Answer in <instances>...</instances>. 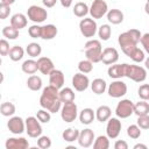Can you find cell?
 <instances>
[{
    "label": "cell",
    "mask_w": 149,
    "mask_h": 149,
    "mask_svg": "<svg viewBox=\"0 0 149 149\" xmlns=\"http://www.w3.org/2000/svg\"><path fill=\"white\" fill-rule=\"evenodd\" d=\"M62 100L59 98V90L52 85H48L43 88L40 97V106L48 109L50 113H57L62 108Z\"/></svg>",
    "instance_id": "6da1fadb"
},
{
    "label": "cell",
    "mask_w": 149,
    "mask_h": 149,
    "mask_svg": "<svg viewBox=\"0 0 149 149\" xmlns=\"http://www.w3.org/2000/svg\"><path fill=\"white\" fill-rule=\"evenodd\" d=\"M141 31L139 29H129L125 33H121L118 37V43L119 45L121 47V50L125 49V48H128V47H134V45H137V43L140 42L141 40Z\"/></svg>",
    "instance_id": "7a4b0ae2"
},
{
    "label": "cell",
    "mask_w": 149,
    "mask_h": 149,
    "mask_svg": "<svg viewBox=\"0 0 149 149\" xmlns=\"http://www.w3.org/2000/svg\"><path fill=\"white\" fill-rule=\"evenodd\" d=\"M102 47L99 40H88L85 43V56L86 59L91 61L93 64L101 62Z\"/></svg>",
    "instance_id": "3957f363"
},
{
    "label": "cell",
    "mask_w": 149,
    "mask_h": 149,
    "mask_svg": "<svg viewBox=\"0 0 149 149\" xmlns=\"http://www.w3.org/2000/svg\"><path fill=\"white\" fill-rule=\"evenodd\" d=\"M126 77L135 83H142L147 78V69L135 64H127Z\"/></svg>",
    "instance_id": "277c9868"
},
{
    "label": "cell",
    "mask_w": 149,
    "mask_h": 149,
    "mask_svg": "<svg viewBox=\"0 0 149 149\" xmlns=\"http://www.w3.org/2000/svg\"><path fill=\"white\" fill-rule=\"evenodd\" d=\"M79 30L84 37L91 38L98 33V26L94 19L92 17H84L79 22Z\"/></svg>",
    "instance_id": "5b68a950"
},
{
    "label": "cell",
    "mask_w": 149,
    "mask_h": 149,
    "mask_svg": "<svg viewBox=\"0 0 149 149\" xmlns=\"http://www.w3.org/2000/svg\"><path fill=\"white\" fill-rule=\"evenodd\" d=\"M115 114L119 119H127L134 114V102L130 99H122L115 107Z\"/></svg>",
    "instance_id": "8992f818"
},
{
    "label": "cell",
    "mask_w": 149,
    "mask_h": 149,
    "mask_svg": "<svg viewBox=\"0 0 149 149\" xmlns=\"http://www.w3.org/2000/svg\"><path fill=\"white\" fill-rule=\"evenodd\" d=\"M26 132L29 137L37 139L42 135V126L36 116H28L26 120Z\"/></svg>",
    "instance_id": "52a82bcc"
},
{
    "label": "cell",
    "mask_w": 149,
    "mask_h": 149,
    "mask_svg": "<svg viewBox=\"0 0 149 149\" xmlns=\"http://www.w3.org/2000/svg\"><path fill=\"white\" fill-rule=\"evenodd\" d=\"M78 116V107L77 105L71 102H64L61 108V118L65 122H73Z\"/></svg>",
    "instance_id": "ba28073f"
},
{
    "label": "cell",
    "mask_w": 149,
    "mask_h": 149,
    "mask_svg": "<svg viewBox=\"0 0 149 149\" xmlns=\"http://www.w3.org/2000/svg\"><path fill=\"white\" fill-rule=\"evenodd\" d=\"M27 16L30 21H33L35 23H41V22L45 21V19L48 17V12L43 7L33 5L27 9Z\"/></svg>",
    "instance_id": "9c48e42d"
},
{
    "label": "cell",
    "mask_w": 149,
    "mask_h": 149,
    "mask_svg": "<svg viewBox=\"0 0 149 149\" xmlns=\"http://www.w3.org/2000/svg\"><path fill=\"white\" fill-rule=\"evenodd\" d=\"M107 93L112 98H121L127 93V84L121 79H115L108 85Z\"/></svg>",
    "instance_id": "30bf717a"
},
{
    "label": "cell",
    "mask_w": 149,
    "mask_h": 149,
    "mask_svg": "<svg viewBox=\"0 0 149 149\" xmlns=\"http://www.w3.org/2000/svg\"><path fill=\"white\" fill-rule=\"evenodd\" d=\"M108 12V5L105 0H93L90 7V14L92 19H101Z\"/></svg>",
    "instance_id": "8fae6325"
},
{
    "label": "cell",
    "mask_w": 149,
    "mask_h": 149,
    "mask_svg": "<svg viewBox=\"0 0 149 149\" xmlns=\"http://www.w3.org/2000/svg\"><path fill=\"white\" fill-rule=\"evenodd\" d=\"M7 127L12 134L20 135L26 132V121L20 116H10L7 122Z\"/></svg>",
    "instance_id": "7c38bea8"
},
{
    "label": "cell",
    "mask_w": 149,
    "mask_h": 149,
    "mask_svg": "<svg viewBox=\"0 0 149 149\" xmlns=\"http://www.w3.org/2000/svg\"><path fill=\"white\" fill-rule=\"evenodd\" d=\"M121 121L119 118H109L106 125V134L109 139H116L121 133Z\"/></svg>",
    "instance_id": "4fadbf2b"
},
{
    "label": "cell",
    "mask_w": 149,
    "mask_h": 149,
    "mask_svg": "<svg viewBox=\"0 0 149 149\" xmlns=\"http://www.w3.org/2000/svg\"><path fill=\"white\" fill-rule=\"evenodd\" d=\"M90 85H91L90 79L85 73L78 72V73H74V76L72 77V86L78 92H83V91L87 90V87Z\"/></svg>",
    "instance_id": "5bb4252c"
},
{
    "label": "cell",
    "mask_w": 149,
    "mask_h": 149,
    "mask_svg": "<svg viewBox=\"0 0 149 149\" xmlns=\"http://www.w3.org/2000/svg\"><path fill=\"white\" fill-rule=\"evenodd\" d=\"M94 140H95L94 132L91 128H85V129L80 130L79 137H78V143H79L80 147H83V148H90L93 144Z\"/></svg>",
    "instance_id": "9a60e30c"
},
{
    "label": "cell",
    "mask_w": 149,
    "mask_h": 149,
    "mask_svg": "<svg viewBox=\"0 0 149 149\" xmlns=\"http://www.w3.org/2000/svg\"><path fill=\"white\" fill-rule=\"evenodd\" d=\"M119 59V52L115 48H112V47H108V48H105L102 50V54H101V62L106 65H112V64H115Z\"/></svg>",
    "instance_id": "2e32d148"
},
{
    "label": "cell",
    "mask_w": 149,
    "mask_h": 149,
    "mask_svg": "<svg viewBox=\"0 0 149 149\" xmlns=\"http://www.w3.org/2000/svg\"><path fill=\"white\" fill-rule=\"evenodd\" d=\"M126 68H127V63L123 64H112L109 65L108 70H107V74L109 78L113 79H121L122 77H126Z\"/></svg>",
    "instance_id": "e0dca14e"
},
{
    "label": "cell",
    "mask_w": 149,
    "mask_h": 149,
    "mask_svg": "<svg viewBox=\"0 0 149 149\" xmlns=\"http://www.w3.org/2000/svg\"><path fill=\"white\" fill-rule=\"evenodd\" d=\"M6 149H27L29 148V142L24 137H9L5 143Z\"/></svg>",
    "instance_id": "ac0fdd59"
},
{
    "label": "cell",
    "mask_w": 149,
    "mask_h": 149,
    "mask_svg": "<svg viewBox=\"0 0 149 149\" xmlns=\"http://www.w3.org/2000/svg\"><path fill=\"white\" fill-rule=\"evenodd\" d=\"M64 81H65V78H64L63 71L55 69V70H52L50 72V74H49V84L50 85H52V86L57 87L58 90H61L63 87V85H64Z\"/></svg>",
    "instance_id": "d6986e66"
},
{
    "label": "cell",
    "mask_w": 149,
    "mask_h": 149,
    "mask_svg": "<svg viewBox=\"0 0 149 149\" xmlns=\"http://www.w3.org/2000/svg\"><path fill=\"white\" fill-rule=\"evenodd\" d=\"M37 64H38V71L42 74H50V72L52 70H55V65L54 62L49 58V57H38L37 59Z\"/></svg>",
    "instance_id": "ffe728a7"
},
{
    "label": "cell",
    "mask_w": 149,
    "mask_h": 149,
    "mask_svg": "<svg viewBox=\"0 0 149 149\" xmlns=\"http://www.w3.org/2000/svg\"><path fill=\"white\" fill-rule=\"evenodd\" d=\"M28 16L22 14V13H16L14 15H12L10 17V26H13L14 28L16 29H22V28H26L27 27V23H28Z\"/></svg>",
    "instance_id": "44dd1931"
},
{
    "label": "cell",
    "mask_w": 149,
    "mask_h": 149,
    "mask_svg": "<svg viewBox=\"0 0 149 149\" xmlns=\"http://www.w3.org/2000/svg\"><path fill=\"white\" fill-rule=\"evenodd\" d=\"M78 116H79V121L83 125H91L93 122V120L95 119V111H93L90 107L83 108Z\"/></svg>",
    "instance_id": "7402d4cb"
},
{
    "label": "cell",
    "mask_w": 149,
    "mask_h": 149,
    "mask_svg": "<svg viewBox=\"0 0 149 149\" xmlns=\"http://www.w3.org/2000/svg\"><path fill=\"white\" fill-rule=\"evenodd\" d=\"M106 16H107L108 22L112 23V24H120L123 21V13L118 8L108 9Z\"/></svg>",
    "instance_id": "603a6c76"
},
{
    "label": "cell",
    "mask_w": 149,
    "mask_h": 149,
    "mask_svg": "<svg viewBox=\"0 0 149 149\" xmlns=\"http://www.w3.org/2000/svg\"><path fill=\"white\" fill-rule=\"evenodd\" d=\"M111 115H112V109L106 105L99 106L95 111V119L99 122H106L111 118Z\"/></svg>",
    "instance_id": "cb8c5ba5"
},
{
    "label": "cell",
    "mask_w": 149,
    "mask_h": 149,
    "mask_svg": "<svg viewBox=\"0 0 149 149\" xmlns=\"http://www.w3.org/2000/svg\"><path fill=\"white\" fill-rule=\"evenodd\" d=\"M58 33V29L55 24H45V26H42V35H41V38L43 40H52L54 37H56Z\"/></svg>",
    "instance_id": "d4e9b609"
},
{
    "label": "cell",
    "mask_w": 149,
    "mask_h": 149,
    "mask_svg": "<svg viewBox=\"0 0 149 149\" xmlns=\"http://www.w3.org/2000/svg\"><path fill=\"white\" fill-rule=\"evenodd\" d=\"M91 90H92L93 93H95L98 95L102 94L107 90V84H106V81L102 78H95L91 83Z\"/></svg>",
    "instance_id": "484cf974"
},
{
    "label": "cell",
    "mask_w": 149,
    "mask_h": 149,
    "mask_svg": "<svg viewBox=\"0 0 149 149\" xmlns=\"http://www.w3.org/2000/svg\"><path fill=\"white\" fill-rule=\"evenodd\" d=\"M21 69L24 73L27 74H34L38 71V64H37V61H34V59H27L22 63L21 65Z\"/></svg>",
    "instance_id": "4316f807"
},
{
    "label": "cell",
    "mask_w": 149,
    "mask_h": 149,
    "mask_svg": "<svg viewBox=\"0 0 149 149\" xmlns=\"http://www.w3.org/2000/svg\"><path fill=\"white\" fill-rule=\"evenodd\" d=\"M59 98H61L63 104L64 102H71V101H74L76 94L71 87H63L59 90Z\"/></svg>",
    "instance_id": "83f0119b"
},
{
    "label": "cell",
    "mask_w": 149,
    "mask_h": 149,
    "mask_svg": "<svg viewBox=\"0 0 149 149\" xmlns=\"http://www.w3.org/2000/svg\"><path fill=\"white\" fill-rule=\"evenodd\" d=\"M79 133H80V130H78L76 128H66L62 133V137L65 142H74V141H78Z\"/></svg>",
    "instance_id": "f1b7e54d"
},
{
    "label": "cell",
    "mask_w": 149,
    "mask_h": 149,
    "mask_svg": "<svg viewBox=\"0 0 149 149\" xmlns=\"http://www.w3.org/2000/svg\"><path fill=\"white\" fill-rule=\"evenodd\" d=\"M73 14L77 16V17H85L88 13H90V8L85 3V2H77L74 6H73Z\"/></svg>",
    "instance_id": "f546056e"
},
{
    "label": "cell",
    "mask_w": 149,
    "mask_h": 149,
    "mask_svg": "<svg viewBox=\"0 0 149 149\" xmlns=\"http://www.w3.org/2000/svg\"><path fill=\"white\" fill-rule=\"evenodd\" d=\"M27 86L31 91H40L42 88V79L36 74H31L27 79Z\"/></svg>",
    "instance_id": "4dcf8cb0"
},
{
    "label": "cell",
    "mask_w": 149,
    "mask_h": 149,
    "mask_svg": "<svg viewBox=\"0 0 149 149\" xmlns=\"http://www.w3.org/2000/svg\"><path fill=\"white\" fill-rule=\"evenodd\" d=\"M134 114H136L137 116L149 114V104L147 102V100L141 99L140 101L134 104Z\"/></svg>",
    "instance_id": "1f68e13d"
},
{
    "label": "cell",
    "mask_w": 149,
    "mask_h": 149,
    "mask_svg": "<svg viewBox=\"0 0 149 149\" xmlns=\"http://www.w3.org/2000/svg\"><path fill=\"white\" fill-rule=\"evenodd\" d=\"M23 55H24V50L22 47L20 45H14V47H10V50H9V58L13 61V62H19L23 58Z\"/></svg>",
    "instance_id": "d6a6232c"
},
{
    "label": "cell",
    "mask_w": 149,
    "mask_h": 149,
    "mask_svg": "<svg viewBox=\"0 0 149 149\" xmlns=\"http://www.w3.org/2000/svg\"><path fill=\"white\" fill-rule=\"evenodd\" d=\"M26 52H27L28 56H30L31 58H35V57H37V56L41 55V52H42V47H41L38 43H36V42H31V43H29V44L26 47Z\"/></svg>",
    "instance_id": "836d02e7"
},
{
    "label": "cell",
    "mask_w": 149,
    "mask_h": 149,
    "mask_svg": "<svg viewBox=\"0 0 149 149\" xmlns=\"http://www.w3.org/2000/svg\"><path fill=\"white\" fill-rule=\"evenodd\" d=\"M111 35H112V28L109 24L105 23L98 28V36L101 41H108Z\"/></svg>",
    "instance_id": "e575fe53"
},
{
    "label": "cell",
    "mask_w": 149,
    "mask_h": 149,
    "mask_svg": "<svg viewBox=\"0 0 149 149\" xmlns=\"http://www.w3.org/2000/svg\"><path fill=\"white\" fill-rule=\"evenodd\" d=\"M15 109H16L15 105L13 102H9V101H5L0 106V113L3 116H13L15 113Z\"/></svg>",
    "instance_id": "d590c367"
},
{
    "label": "cell",
    "mask_w": 149,
    "mask_h": 149,
    "mask_svg": "<svg viewBox=\"0 0 149 149\" xmlns=\"http://www.w3.org/2000/svg\"><path fill=\"white\" fill-rule=\"evenodd\" d=\"M109 137L105 135H99L94 142H93V148L94 149H108L109 148Z\"/></svg>",
    "instance_id": "8d00e7d4"
},
{
    "label": "cell",
    "mask_w": 149,
    "mask_h": 149,
    "mask_svg": "<svg viewBox=\"0 0 149 149\" xmlns=\"http://www.w3.org/2000/svg\"><path fill=\"white\" fill-rule=\"evenodd\" d=\"M2 36L8 40H16L19 37V29L14 28L13 26H6L2 28Z\"/></svg>",
    "instance_id": "74e56055"
},
{
    "label": "cell",
    "mask_w": 149,
    "mask_h": 149,
    "mask_svg": "<svg viewBox=\"0 0 149 149\" xmlns=\"http://www.w3.org/2000/svg\"><path fill=\"white\" fill-rule=\"evenodd\" d=\"M129 58H130L133 62H135V63H141V62H144V59H146L144 51H143L142 49H140L139 47H136V48L133 50V52L129 55Z\"/></svg>",
    "instance_id": "f35d334b"
},
{
    "label": "cell",
    "mask_w": 149,
    "mask_h": 149,
    "mask_svg": "<svg viewBox=\"0 0 149 149\" xmlns=\"http://www.w3.org/2000/svg\"><path fill=\"white\" fill-rule=\"evenodd\" d=\"M78 70H79V72L85 73V74L90 73L93 70V63L88 59H83L78 63Z\"/></svg>",
    "instance_id": "ab89813d"
},
{
    "label": "cell",
    "mask_w": 149,
    "mask_h": 149,
    "mask_svg": "<svg viewBox=\"0 0 149 149\" xmlns=\"http://www.w3.org/2000/svg\"><path fill=\"white\" fill-rule=\"evenodd\" d=\"M36 118L40 120L41 123H48L51 120V113L48 109L42 108V109H38L36 112Z\"/></svg>",
    "instance_id": "60d3db41"
},
{
    "label": "cell",
    "mask_w": 149,
    "mask_h": 149,
    "mask_svg": "<svg viewBox=\"0 0 149 149\" xmlns=\"http://www.w3.org/2000/svg\"><path fill=\"white\" fill-rule=\"evenodd\" d=\"M127 135L133 139V140H136L141 136V128L137 126V125H130L128 128H127Z\"/></svg>",
    "instance_id": "b9f144b4"
},
{
    "label": "cell",
    "mask_w": 149,
    "mask_h": 149,
    "mask_svg": "<svg viewBox=\"0 0 149 149\" xmlns=\"http://www.w3.org/2000/svg\"><path fill=\"white\" fill-rule=\"evenodd\" d=\"M28 34L31 38H41V35H42V26H38L37 23L36 24H33L28 28Z\"/></svg>",
    "instance_id": "7bdbcfd3"
},
{
    "label": "cell",
    "mask_w": 149,
    "mask_h": 149,
    "mask_svg": "<svg viewBox=\"0 0 149 149\" xmlns=\"http://www.w3.org/2000/svg\"><path fill=\"white\" fill-rule=\"evenodd\" d=\"M37 147L41 149H49L51 147V140L47 135H41L37 137Z\"/></svg>",
    "instance_id": "ee69618b"
},
{
    "label": "cell",
    "mask_w": 149,
    "mask_h": 149,
    "mask_svg": "<svg viewBox=\"0 0 149 149\" xmlns=\"http://www.w3.org/2000/svg\"><path fill=\"white\" fill-rule=\"evenodd\" d=\"M136 125L141 129H149V114H144V115L137 116Z\"/></svg>",
    "instance_id": "f6af8a7d"
},
{
    "label": "cell",
    "mask_w": 149,
    "mask_h": 149,
    "mask_svg": "<svg viewBox=\"0 0 149 149\" xmlns=\"http://www.w3.org/2000/svg\"><path fill=\"white\" fill-rule=\"evenodd\" d=\"M137 94L142 100H149V84H143L139 87Z\"/></svg>",
    "instance_id": "bcb514c9"
},
{
    "label": "cell",
    "mask_w": 149,
    "mask_h": 149,
    "mask_svg": "<svg viewBox=\"0 0 149 149\" xmlns=\"http://www.w3.org/2000/svg\"><path fill=\"white\" fill-rule=\"evenodd\" d=\"M9 14H10V5L0 2V19L5 20L9 16Z\"/></svg>",
    "instance_id": "7dc6e473"
},
{
    "label": "cell",
    "mask_w": 149,
    "mask_h": 149,
    "mask_svg": "<svg viewBox=\"0 0 149 149\" xmlns=\"http://www.w3.org/2000/svg\"><path fill=\"white\" fill-rule=\"evenodd\" d=\"M9 50H10V48H9L8 41L6 38H2L0 41V54H1V56H7L9 54Z\"/></svg>",
    "instance_id": "c3c4849f"
},
{
    "label": "cell",
    "mask_w": 149,
    "mask_h": 149,
    "mask_svg": "<svg viewBox=\"0 0 149 149\" xmlns=\"http://www.w3.org/2000/svg\"><path fill=\"white\" fill-rule=\"evenodd\" d=\"M140 42H141V44H142V47H143L144 51H146V52L149 55V33L143 34V35L141 36Z\"/></svg>",
    "instance_id": "681fc988"
},
{
    "label": "cell",
    "mask_w": 149,
    "mask_h": 149,
    "mask_svg": "<svg viewBox=\"0 0 149 149\" xmlns=\"http://www.w3.org/2000/svg\"><path fill=\"white\" fill-rule=\"evenodd\" d=\"M114 149H128V143L123 140H118L114 143Z\"/></svg>",
    "instance_id": "f907efd6"
},
{
    "label": "cell",
    "mask_w": 149,
    "mask_h": 149,
    "mask_svg": "<svg viewBox=\"0 0 149 149\" xmlns=\"http://www.w3.org/2000/svg\"><path fill=\"white\" fill-rule=\"evenodd\" d=\"M56 2H57V0H42V3H43L47 8L54 7V6L56 5Z\"/></svg>",
    "instance_id": "816d5d0a"
},
{
    "label": "cell",
    "mask_w": 149,
    "mask_h": 149,
    "mask_svg": "<svg viewBox=\"0 0 149 149\" xmlns=\"http://www.w3.org/2000/svg\"><path fill=\"white\" fill-rule=\"evenodd\" d=\"M59 1H61V5H62L63 7L69 8V7L72 5V1H73V0H59Z\"/></svg>",
    "instance_id": "f5cc1de1"
},
{
    "label": "cell",
    "mask_w": 149,
    "mask_h": 149,
    "mask_svg": "<svg viewBox=\"0 0 149 149\" xmlns=\"http://www.w3.org/2000/svg\"><path fill=\"white\" fill-rule=\"evenodd\" d=\"M133 148H134V149H139V148H142V149H147V146H146V144H142V143H137V144H135Z\"/></svg>",
    "instance_id": "db71d44e"
},
{
    "label": "cell",
    "mask_w": 149,
    "mask_h": 149,
    "mask_svg": "<svg viewBox=\"0 0 149 149\" xmlns=\"http://www.w3.org/2000/svg\"><path fill=\"white\" fill-rule=\"evenodd\" d=\"M2 3H6V5H13L15 2V0H1Z\"/></svg>",
    "instance_id": "11a10c76"
},
{
    "label": "cell",
    "mask_w": 149,
    "mask_h": 149,
    "mask_svg": "<svg viewBox=\"0 0 149 149\" xmlns=\"http://www.w3.org/2000/svg\"><path fill=\"white\" fill-rule=\"evenodd\" d=\"M144 12L149 15V1H147V2H146V5H144Z\"/></svg>",
    "instance_id": "9f6ffc18"
},
{
    "label": "cell",
    "mask_w": 149,
    "mask_h": 149,
    "mask_svg": "<svg viewBox=\"0 0 149 149\" xmlns=\"http://www.w3.org/2000/svg\"><path fill=\"white\" fill-rule=\"evenodd\" d=\"M144 66H146L147 70H149V57H147V58L144 59Z\"/></svg>",
    "instance_id": "6f0895ef"
},
{
    "label": "cell",
    "mask_w": 149,
    "mask_h": 149,
    "mask_svg": "<svg viewBox=\"0 0 149 149\" xmlns=\"http://www.w3.org/2000/svg\"><path fill=\"white\" fill-rule=\"evenodd\" d=\"M147 1H149V0H147Z\"/></svg>",
    "instance_id": "680465c9"
}]
</instances>
